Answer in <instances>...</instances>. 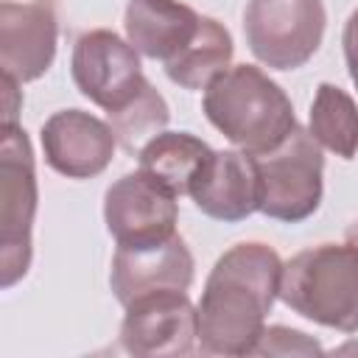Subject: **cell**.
I'll use <instances>...</instances> for the list:
<instances>
[{"label": "cell", "instance_id": "obj_1", "mask_svg": "<svg viewBox=\"0 0 358 358\" xmlns=\"http://www.w3.org/2000/svg\"><path fill=\"white\" fill-rule=\"evenodd\" d=\"M282 260L266 243L227 249L199 299V350L204 355H252L266 316L280 296Z\"/></svg>", "mask_w": 358, "mask_h": 358}, {"label": "cell", "instance_id": "obj_2", "mask_svg": "<svg viewBox=\"0 0 358 358\" xmlns=\"http://www.w3.org/2000/svg\"><path fill=\"white\" fill-rule=\"evenodd\" d=\"M207 120L241 151H274L299 126L285 90L255 64H235L204 87Z\"/></svg>", "mask_w": 358, "mask_h": 358}, {"label": "cell", "instance_id": "obj_3", "mask_svg": "<svg viewBox=\"0 0 358 358\" xmlns=\"http://www.w3.org/2000/svg\"><path fill=\"white\" fill-rule=\"evenodd\" d=\"M280 299L299 316L358 333V243H319L282 263Z\"/></svg>", "mask_w": 358, "mask_h": 358}, {"label": "cell", "instance_id": "obj_4", "mask_svg": "<svg viewBox=\"0 0 358 358\" xmlns=\"http://www.w3.org/2000/svg\"><path fill=\"white\" fill-rule=\"evenodd\" d=\"M36 168L34 148L25 129L3 126L0 134V285L20 282L34 257V218H36Z\"/></svg>", "mask_w": 358, "mask_h": 358}, {"label": "cell", "instance_id": "obj_5", "mask_svg": "<svg viewBox=\"0 0 358 358\" xmlns=\"http://www.w3.org/2000/svg\"><path fill=\"white\" fill-rule=\"evenodd\" d=\"M252 157L260 176L263 215L285 224H299L319 210L324 193V157L322 145L308 129L296 126L274 151Z\"/></svg>", "mask_w": 358, "mask_h": 358}, {"label": "cell", "instance_id": "obj_6", "mask_svg": "<svg viewBox=\"0 0 358 358\" xmlns=\"http://www.w3.org/2000/svg\"><path fill=\"white\" fill-rule=\"evenodd\" d=\"M327 11L322 0H249L243 34L257 62L274 70L302 67L322 45Z\"/></svg>", "mask_w": 358, "mask_h": 358}, {"label": "cell", "instance_id": "obj_7", "mask_svg": "<svg viewBox=\"0 0 358 358\" xmlns=\"http://www.w3.org/2000/svg\"><path fill=\"white\" fill-rule=\"evenodd\" d=\"M70 73L78 92L106 109V115L129 106L148 81L134 45L106 28L87 31L76 39Z\"/></svg>", "mask_w": 358, "mask_h": 358}, {"label": "cell", "instance_id": "obj_8", "mask_svg": "<svg viewBox=\"0 0 358 358\" xmlns=\"http://www.w3.org/2000/svg\"><path fill=\"white\" fill-rule=\"evenodd\" d=\"M120 324V344L129 355L168 358L190 355L199 344V308L179 288H157L134 296Z\"/></svg>", "mask_w": 358, "mask_h": 358}, {"label": "cell", "instance_id": "obj_9", "mask_svg": "<svg viewBox=\"0 0 358 358\" xmlns=\"http://www.w3.org/2000/svg\"><path fill=\"white\" fill-rule=\"evenodd\" d=\"M179 196L145 171H134L109 185L103 221L117 246H143L176 235Z\"/></svg>", "mask_w": 358, "mask_h": 358}, {"label": "cell", "instance_id": "obj_10", "mask_svg": "<svg viewBox=\"0 0 358 358\" xmlns=\"http://www.w3.org/2000/svg\"><path fill=\"white\" fill-rule=\"evenodd\" d=\"M53 0H0V67L20 84L36 81L56 59Z\"/></svg>", "mask_w": 358, "mask_h": 358}, {"label": "cell", "instance_id": "obj_11", "mask_svg": "<svg viewBox=\"0 0 358 358\" xmlns=\"http://www.w3.org/2000/svg\"><path fill=\"white\" fill-rule=\"evenodd\" d=\"M117 137L109 123L81 109H62L42 126L48 165L67 179H92L112 162Z\"/></svg>", "mask_w": 358, "mask_h": 358}, {"label": "cell", "instance_id": "obj_12", "mask_svg": "<svg viewBox=\"0 0 358 358\" xmlns=\"http://www.w3.org/2000/svg\"><path fill=\"white\" fill-rule=\"evenodd\" d=\"M193 255L179 235L143 246H117L112 257L109 285L120 305L157 288L187 291L193 282Z\"/></svg>", "mask_w": 358, "mask_h": 358}, {"label": "cell", "instance_id": "obj_13", "mask_svg": "<svg viewBox=\"0 0 358 358\" xmlns=\"http://www.w3.org/2000/svg\"><path fill=\"white\" fill-rule=\"evenodd\" d=\"M187 196L215 221H243L260 210V176L255 157L246 151H213Z\"/></svg>", "mask_w": 358, "mask_h": 358}, {"label": "cell", "instance_id": "obj_14", "mask_svg": "<svg viewBox=\"0 0 358 358\" xmlns=\"http://www.w3.org/2000/svg\"><path fill=\"white\" fill-rule=\"evenodd\" d=\"M201 20L179 0H129L123 25L134 50L165 67L196 39Z\"/></svg>", "mask_w": 358, "mask_h": 358}, {"label": "cell", "instance_id": "obj_15", "mask_svg": "<svg viewBox=\"0 0 358 358\" xmlns=\"http://www.w3.org/2000/svg\"><path fill=\"white\" fill-rule=\"evenodd\" d=\"M137 157L140 171L159 179L176 196H187L190 185L213 157V148L187 131H159L143 145Z\"/></svg>", "mask_w": 358, "mask_h": 358}, {"label": "cell", "instance_id": "obj_16", "mask_svg": "<svg viewBox=\"0 0 358 358\" xmlns=\"http://www.w3.org/2000/svg\"><path fill=\"white\" fill-rule=\"evenodd\" d=\"M232 50L229 31L218 20L204 17L196 39L171 64H165V76L185 90H204L218 73L229 67Z\"/></svg>", "mask_w": 358, "mask_h": 358}, {"label": "cell", "instance_id": "obj_17", "mask_svg": "<svg viewBox=\"0 0 358 358\" xmlns=\"http://www.w3.org/2000/svg\"><path fill=\"white\" fill-rule=\"evenodd\" d=\"M313 140L341 159H352L358 151V103L336 84H319L310 103Z\"/></svg>", "mask_w": 358, "mask_h": 358}, {"label": "cell", "instance_id": "obj_18", "mask_svg": "<svg viewBox=\"0 0 358 358\" xmlns=\"http://www.w3.org/2000/svg\"><path fill=\"white\" fill-rule=\"evenodd\" d=\"M106 117H109V126H112L120 148L129 154H140L143 145L168 126L171 109H168L165 98L154 90V84L145 81L143 92L129 106H123Z\"/></svg>", "mask_w": 358, "mask_h": 358}, {"label": "cell", "instance_id": "obj_19", "mask_svg": "<svg viewBox=\"0 0 358 358\" xmlns=\"http://www.w3.org/2000/svg\"><path fill=\"white\" fill-rule=\"evenodd\" d=\"M322 344L310 336H305L302 330H291L282 324L274 327H263L252 355H319Z\"/></svg>", "mask_w": 358, "mask_h": 358}, {"label": "cell", "instance_id": "obj_20", "mask_svg": "<svg viewBox=\"0 0 358 358\" xmlns=\"http://www.w3.org/2000/svg\"><path fill=\"white\" fill-rule=\"evenodd\" d=\"M0 87H3V126H17V117H20V109H22V90H20V81H17L14 76L3 73Z\"/></svg>", "mask_w": 358, "mask_h": 358}, {"label": "cell", "instance_id": "obj_21", "mask_svg": "<svg viewBox=\"0 0 358 358\" xmlns=\"http://www.w3.org/2000/svg\"><path fill=\"white\" fill-rule=\"evenodd\" d=\"M341 45H344V62L350 70L352 84L358 87V8L350 14V20L344 22V34H341Z\"/></svg>", "mask_w": 358, "mask_h": 358}, {"label": "cell", "instance_id": "obj_22", "mask_svg": "<svg viewBox=\"0 0 358 358\" xmlns=\"http://www.w3.org/2000/svg\"><path fill=\"white\" fill-rule=\"evenodd\" d=\"M347 241H352V243H358V221H355V224H352V227L347 229Z\"/></svg>", "mask_w": 358, "mask_h": 358}]
</instances>
